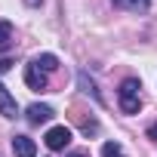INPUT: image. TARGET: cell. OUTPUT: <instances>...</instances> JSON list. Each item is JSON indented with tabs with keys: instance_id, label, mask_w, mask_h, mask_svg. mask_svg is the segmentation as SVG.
<instances>
[{
	"instance_id": "cell-1",
	"label": "cell",
	"mask_w": 157,
	"mask_h": 157,
	"mask_svg": "<svg viewBox=\"0 0 157 157\" xmlns=\"http://www.w3.org/2000/svg\"><path fill=\"white\" fill-rule=\"evenodd\" d=\"M59 68V59L52 56V52H40V56H34L28 65H25V83H28V90H46L49 86V74Z\"/></svg>"
},
{
	"instance_id": "cell-2",
	"label": "cell",
	"mask_w": 157,
	"mask_h": 157,
	"mask_svg": "<svg viewBox=\"0 0 157 157\" xmlns=\"http://www.w3.org/2000/svg\"><path fill=\"white\" fill-rule=\"evenodd\" d=\"M142 83L136 80V77H126V80L120 83V93H117V102H120V111L123 114H136L142 108V96H139Z\"/></svg>"
},
{
	"instance_id": "cell-3",
	"label": "cell",
	"mask_w": 157,
	"mask_h": 157,
	"mask_svg": "<svg viewBox=\"0 0 157 157\" xmlns=\"http://www.w3.org/2000/svg\"><path fill=\"white\" fill-rule=\"evenodd\" d=\"M43 142H46V148L49 151H62V148H68L71 145V129L62 123V126H52L46 136H43Z\"/></svg>"
},
{
	"instance_id": "cell-4",
	"label": "cell",
	"mask_w": 157,
	"mask_h": 157,
	"mask_svg": "<svg viewBox=\"0 0 157 157\" xmlns=\"http://www.w3.org/2000/svg\"><path fill=\"white\" fill-rule=\"evenodd\" d=\"M25 117H28V123H31V126H40V123H49V120L56 117V111H52L49 105H40V102H34V105H28Z\"/></svg>"
},
{
	"instance_id": "cell-5",
	"label": "cell",
	"mask_w": 157,
	"mask_h": 157,
	"mask_svg": "<svg viewBox=\"0 0 157 157\" xmlns=\"http://www.w3.org/2000/svg\"><path fill=\"white\" fill-rule=\"evenodd\" d=\"M13 154L16 157H37V145L28 136H13Z\"/></svg>"
},
{
	"instance_id": "cell-6",
	"label": "cell",
	"mask_w": 157,
	"mask_h": 157,
	"mask_svg": "<svg viewBox=\"0 0 157 157\" xmlns=\"http://www.w3.org/2000/svg\"><path fill=\"white\" fill-rule=\"evenodd\" d=\"M0 114H3V117H10V120H13V117L19 114L16 96H13V93H10V90L3 86V83H0Z\"/></svg>"
},
{
	"instance_id": "cell-7",
	"label": "cell",
	"mask_w": 157,
	"mask_h": 157,
	"mask_svg": "<svg viewBox=\"0 0 157 157\" xmlns=\"http://www.w3.org/2000/svg\"><path fill=\"white\" fill-rule=\"evenodd\" d=\"M117 10H126V13H148L151 10V0H111Z\"/></svg>"
},
{
	"instance_id": "cell-8",
	"label": "cell",
	"mask_w": 157,
	"mask_h": 157,
	"mask_svg": "<svg viewBox=\"0 0 157 157\" xmlns=\"http://www.w3.org/2000/svg\"><path fill=\"white\" fill-rule=\"evenodd\" d=\"M77 83H80V90H83V93H90V96L102 105V96H99V90H96V83H93V77H90L86 71H80V74H77Z\"/></svg>"
},
{
	"instance_id": "cell-9",
	"label": "cell",
	"mask_w": 157,
	"mask_h": 157,
	"mask_svg": "<svg viewBox=\"0 0 157 157\" xmlns=\"http://www.w3.org/2000/svg\"><path fill=\"white\" fill-rule=\"evenodd\" d=\"M13 22H0V52H6L13 46Z\"/></svg>"
},
{
	"instance_id": "cell-10",
	"label": "cell",
	"mask_w": 157,
	"mask_h": 157,
	"mask_svg": "<svg viewBox=\"0 0 157 157\" xmlns=\"http://www.w3.org/2000/svg\"><path fill=\"white\" fill-rule=\"evenodd\" d=\"M102 157H126V151H123V145H117V142H105V145H102Z\"/></svg>"
},
{
	"instance_id": "cell-11",
	"label": "cell",
	"mask_w": 157,
	"mask_h": 157,
	"mask_svg": "<svg viewBox=\"0 0 157 157\" xmlns=\"http://www.w3.org/2000/svg\"><path fill=\"white\" fill-rule=\"evenodd\" d=\"M148 139H154V142H157V123H151V126H148Z\"/></svg>"
},
{
	"instance_id": "cell-12",
	"label": "cell",
	"mask_w": 157,
	"mask_h": 157,
	"mask_svg": "<svg viewBox=\"0 0 157 157\" xmlns=\"http://www.w3.org/2000/svg\"><path fill=\"white\" fill-rule=\"evenodd\" d=\"M10 65H13L10 59H0V74H3V71H10Z\"/></svg>"
},
{
	"instance_id": "cell-13",
	"label": "cell",
	"mask_w": 157,
	"mask_h": 157,
	"mask_svg": "<svg viewBox=\"0 0 157 157\" xmlns=\"http://www.w3.org/2000/svg\"><path fill=\"white\" fill-rule=\"evenodd\" d=\"M68 157H90L86 151H74V154H68Z\"/></svg>"
},
{
	"instance_id": "cell-14",
	"label": "cell",
	"mask_w": 157,
	"mask_h": 157,
	"mask_svg": "<svg viewBox=\"0 0 157 157\" xmlns=\"http://www.w3.org/2000/svg\"><path fill=\"white\" fill-rule=\"evenodd\" d=\"M25 3H28V6H40V3H43V0H25Z\"/></svg>"
}]
</instances>
